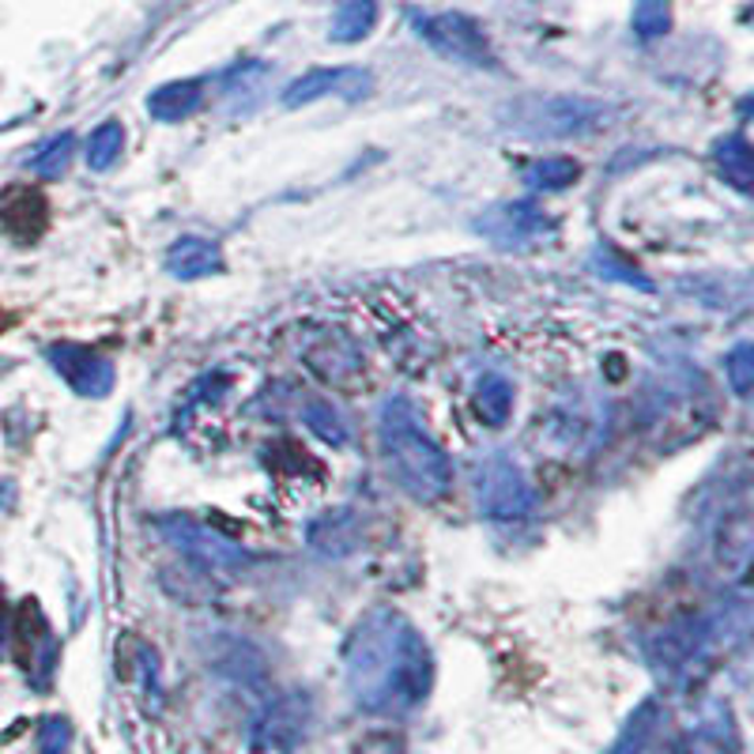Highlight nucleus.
Instances as JSON below:
<instances>
[{
    "label": "nucleus",
    "instance_id": "2",
    "mask_svg": "<svg viewBox=\"0 0 754 754\" xmlns=\"http://www.w3.org/2000/svg\"><path fill=\"white\" fill-rule=\"evenodd\" d=\"M377 445H381L385 475L419 506H430L453 483V461L434 442V434L419 423L411 400L389 397L377 416Z\"/></svg>",
    "mask_w": 754,
    "mask_h": 754
},
{
    "label": "nucleus",
    "instance_id": "11",
    "mask_svg": "<svg viewBox=\"0 0 754 754\" xmlns=\"http://www.w3.org/2000/svg\"><path fill=\"white\" fill-rule=\"evenodd\" d=\"M306 540L313 551H321L325 559H344V554H352L358 547V517L352 514V509H336V514H325L317 517L310 525Z\"/></svg>",
    "mask_w": 754,
    "mask_h": 754
},
{
    "label": "nucleus",
    "instance_id": "3",
    "mask_svg": "<svg viewBox=\"0 0 754 754\" xmlns=\"http://www.w3.org/2000/svg\"><path fill=\"white\" fill-rule=\"evenodd\" d=\"M472 495L480 514L487 520H520L532 514L536 506V495L528 487L525 472L502 453H487L483 461H475Z\"/></svg>",
    "mask_w": 754,
    "mask_h": 754
},
{
    "label": "nucleus",
    "instance_id": "13",
    "mask_svg": "<svg viewBox=\"0 0 754 754\" xmlns=\"http://www.w3.org/2000/svg\"><path fill=\"white\" fill-rule=\"evenodd\" d=\"M713 159H717V170H721L724 182H729L732 188H740V193H751L754 159H751L747 140H743V137H724L713 148Z\"/></svg>",
    "mask_w": 754,
    "mask_h": 754
},
{
    "label": "nucleus",
    "instance_id": "12",
    "mask_svg": "<svg viewBox=\"0 0 754 754\" xmlns=\"http://www.w3.org/2000/svg\"><path fill=\"white\" fill-rule=\"evenodd\" d=\"M201 98H204V87L196 79H177V84H166L155 95H148V110L159 121H182L188 114L201 110Z\"/></svg>",
    "mask_w": 754,
    "mask_h": 754
},
{
    "label": "nucleus",
    "instance_id": "6",
    "mask_svg": "<svg viewBox=\"0 0 754 754\" xmlns=\"http://www.w3.org/2000/svg\"><path fill=\"white\" fill-rule=\"evenodd\" d=\"M46 358L72 392H79V397H95V400L110 397V389H114L110 358H103L84 344H50Z\"/></svg>",
    "mask_w": 754,
    "mask_h": 754
},
{
    "label": "nucleus",
    "instance_id": "1",
    "mask_svg": "<svg viewBox=\"0 0 754 754\" xmlns=\"http://www.w3.org/2000/svg\"><path fill=\"white\" fill-rule=\"evenodd\" d=\"M347 664H352V687L366 709H392L427 694V645L408 618L392 612H370L355 626Z\"/></svg>",
    "mask_w": 754,
    "mask_h": 754
},
{
    "label": "nucleus",
    "instance_id": "20",
    "mask_svg": "<svg viewBox=\"0 0 754 754\" xmlns=\"http://www.w3.org/2000/svg\"><path fill=\"white\" fill-rule=\"evenodd\" d=\"M370 26H374V4L370 0H355V4H347L344 12L336 15V23H332V39L355 42V39H363Z\"/></svg>",
    "mask_w": 754,
    "mask_h": 754
},
{
    "label": "nucleus",
    "instance_id": "8",
    "mask_svg": "<svg viewBox=\"0 0 754 754\" xmlns=\"http://www.w3.org/2000/svg\"><path fill=\"white\" fill-rule=\"evenodd\" d=\"M419 34L434 46L442 57L464 61V65H491V46L483 31L464 15H434L419 23Z\"/></svg>",
    "mask_w": 754,
    "mask_h": 754
},
{
    "label": "nucleus",
    "instance_id": "21",
    "mask_svg": "<svg viewBox=\"0 0 754 754\" xmlns=\"http://www.w3.org/2000/svg\"><path fill=\"white\" fill-rule=\"evenodd\" d=\"M724 374H729V381H732V392L747 397L751 381H754V347L751 344H735L729 352V358H724Z\"/></svg>",
    "mask_w": 754,
    "mask_h": 754
},
{
    "label": "nucleus",
    "instance_id": "10",
    "mask_svg": "<svg viewBox=\"0 0 754 754\" xmlns=\"http://www.w3.org/2000/svg\"><path fill=\"white\" fill-rule=\"evenodd\" d=\"M219 268H223V254L208 238H177L166 249V272L174 280H204V276H215Z\"/></svg>",
    "mask_w": 754,
    "mask_h": 754
},
{
    "label": "nucleus",
    "instance_id": "22",
    "mask_svg": "<svg viewBox=\"0 0 754 754\" xmlns=\"http://www.w3.org/2000/svg\"><path fill=\"white\" fill-rule=\"evenodd\" d=\"M0 637H4V604H0Z\"/></svg>",
    "mask_w": 754,
    "mask_h": 754
},
{
    "label": "nucleus",
    "instance_id": "17",
    "mask_svg": "<svg viewBox=\"0 0 754 754\" xmlns=\"http://www.w3.org/2000/svg\"><path fill=\"white\" fill-rule=\"evenodd\" d=\"M121 148H125V129H121V125L118 121L98 125V129L91 132V140H87V166L103 174V170H110L121 159Z\"/></svg>",
    "mask_w": 754,
    "mask_h": 754
},
{
    "label": "nucleus",
    "instance_id": "16",
    "mask_svg": "<svg viewBox=\"0 0 754 754\" xmlns=\"http://www.w3.org/2000/svg\"><path fill=\"white\" fill-rule=\"evenodd\" d=\"M302 423L310 427V434H317L328 445H347V423L332 403L325 400H302Z\"/></svg>",
    "mask_w": 754,
    "mask_h": 754
},
{
    "label": "nucleus",
    "instance_id": "5",
    "mask_svg": "<svg viewBox=\"0 0 754 754\" xmlns=\"http://www.w3.org/2000/svg\"><path fill=\"white\" fill-rule=\"evenodd\" d=\"M604 106L585 103V98H536L520 103L514 114L517 132L525 137H585L604 121Z\"/></svg>",
    "mask_w": 754,
    "mask_h": 754
},
{
    "label": "nucleus",
    "instance_id": "19",
    "mask_svg": "<svg viewBox=\"0 0 754 754\" xmlns=\"http://www.w3.org/2000/svg\"><path fill=\"white\" fill-rule=\"evenodd\" d=\"M72 148H76V137H72V132H61V137L46 140L39 151H34L31 170L42 177H61L72 163Z\"/></svg>",
    "mask_w": 754,
    "mask_h": 754
},
{
    "label": "nucleus",
    "instance_id": "4",
    "mask_svg": "<svg viewBox=\"0 0 754 754\" xmlns=\"http://www.w3.org/2000/svg\"><path fill=\"white\" fill-rule=\"evenodd\" d=\"M554 215H547L532 201H502L491 204L483 215H475V230L498 249H525L554 235Z\"/></svg>",
    "mask_w": 754,
    "mask_h": 754
},
{
    "label": "nucleus",
    "instance_id": "14",
    "mask_svg": "<svg viewBox=\"0 0 754 754\" xmlns=\"http://www.w3.org/2000/svg\"><path fill=\"white\" fill-rule=\"evenodd\" d=\"M509 411H514V385L498 374L483 377L480 389H475V416L487 427H502L509 419Z\"/></svg>",
    "mask_w": 754,
    "mask_h": 754
},
{
    "label": "nucleus",
    "instance_id": "7",
    "mask_svg": "<svg viewBox=\"0 0 754 754\" xmlns=\"http://www.w3.org/2000/svg\"><path fill=\"white\" fill-rule=\"evenodd\" d=\"M163 536L185 554V559L208 566V570H238V566H246V551H241V547L223 540L219 532H212V528L196 525V520H188V517H166Z\"/></svg>",
    "mask_w": 754,
    "mask_h": 754
},
{
    "label": "nucleus",
    "instance_id": "9",
    "mask_svg": "<svg viewBox=\"0 0 754 754\" xmlns=\"http://www.w3.org/2000/svg\"><path fill=\"white\" fill-rule=\"evenodd\" d=\"M370 91V76L358 68H317L310 76L294 79L291 87L283 91L287 106H310L325 95H344V98H358Z\"/></svg>",
    "mask_w": 754,
    "mask_h": 754
},
{
    "label": "nucleus",
    "instance_id": "15",
    "mask_svg": "<svg viewBox=\"0 0 754 754\" xmlns=\"http://www.w3.org/2000/svg\"><path fill=\"white\" fill-rule=\"evenodd\" d=\"M581 177V166L566 155H551V159H536L525 170V182L536 188V193H562Z\"/></svg>",
    "mask_w": 754,
    "mask_h": 754
},
{
    "label": "nucleus",
    "instance_id": "18",
    "mask_svg": "<svg viewBox=\"0 0 754 754\" xmlns=\"http://www.w3.org/2000/svg\"><path fill=\"white\" fill-rule=\"evenodd\" d=\"M592 272L604 276V280H612V283L637 287V291H653V280H649V276H645L642 268L634 265V260L618 257V254H612V249L596 254V260H592Z\"/></svg>",
    "mask_w": 754,
    "mask_h": 754
}]
</instances>
